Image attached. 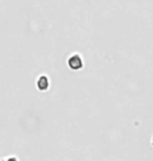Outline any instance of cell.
<instances>
[{
	"label": "cell",
	"instance_id": "cell-1",
	"mask_svg": "<svg viewBox=\"0 0 153 161\" xmlns=\"http://www.w3.org/2000/svg\"><path fill=\"white\" fill-rule=\"evenodd\" d=\"M68 66L73 69V71H79L83 68V60L82 58L78 55V54H74L68 59Z\"/></svg>",
	"mask_w": 153,
	"mask_h": 161
},
{
	"label": "cell",
	"instance_id": "cell-2",
	"mask_svg": "<svg viewBox=\"0 0 153 161\" xmlns=\"http://www.w3.org/2000/svg\"><path fill=\"white\" fill-rule=\"evenodd\" d=\"M37 86L40 91H47L49 87V79L45 75H41L37 80Z\"/></svg>",
	"mask_w": 153,
	"mask_h": 161
},
{
	"label": "cell",
	"instance_id": "cell-3",
	"mask_svg": "<svg viewBox=\"0 0 153 161\" xmlns=\"http://www.w3.org/2000/svg\"><path fill=\"white\" fill-rule=\"evenodd\" d=\"M7 161H18V159H17V157H15V156H11L10 158H8Z\"/></svg>",
	"mask_w": 153,
	"mask_h": 161
},
{
	"label": "cell",
	"instance_id": "cell-4",
	"mask_svg": "<svg viewBox=\"0 0 153 161\" xmlns=\"http://www.w3.org/2000/svg\"><path fill=\"white\" fill-rule=\"evenodd\" d=\"M152 145H153V138H152Z\"/></svg>",
	"mask_w": 153,
	"mask_h": 161
},
{
	"label": "cell",
	"instance_id": "cell-5",
	"mask_svg": "<svg viewBox=\"0 0 153 161\" xmlns=\"http://www.w3.org/2000/svg\"><path fill=\"white\" fill-rule=\"evenodd\" d=\"M1 161H7V160H1Z\"/></svg>",
	"mask_w": 153,
	"mask_h": 161
}]
</instances>
